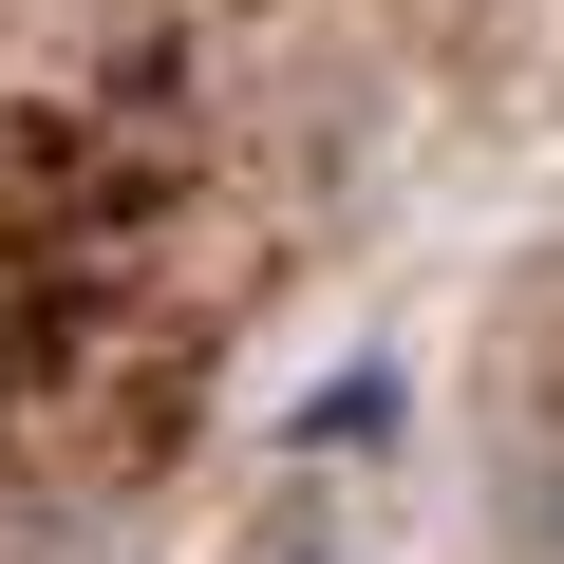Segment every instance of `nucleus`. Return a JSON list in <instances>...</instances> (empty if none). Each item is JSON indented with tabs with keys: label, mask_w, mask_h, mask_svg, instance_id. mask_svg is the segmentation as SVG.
Here are the masks:
<instances>
[{
	"label": "nucleus",
	"mask_w": 564,
	"mask_h": 564,
	"mask_svg": "<svg viewBox=\"0 0 564 564\" xmlns=\"http://www.w3.org/2000/svg\"><path fill=\"white\" fill-rule=\"evenodd\" d=\"M302 433H321V452H377V433H395V377H377V358H358V377H321V414H302Z\"/></svg>",
	"instance_id": "f257e3e1"
}]
</instances>
